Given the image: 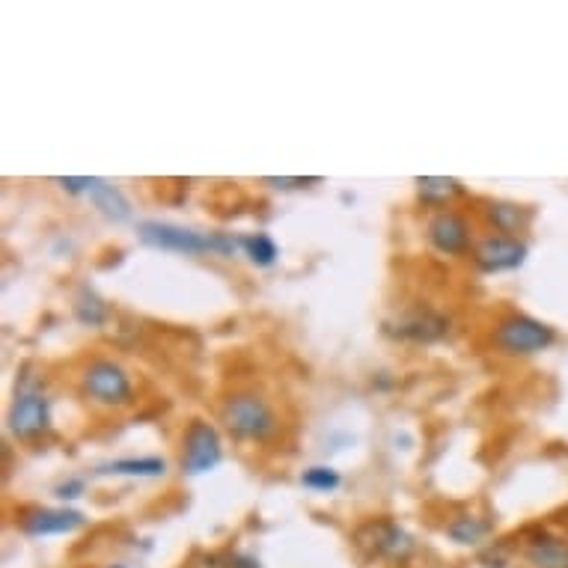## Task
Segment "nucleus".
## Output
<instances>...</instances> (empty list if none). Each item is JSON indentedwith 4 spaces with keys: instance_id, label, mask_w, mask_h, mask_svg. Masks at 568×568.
<instances>
[{
    "instance_id": "obj_1",
    "label": "nucleus",
    "mask_w": 568,
    "mask_h": 568,
    "mask_svg": "<svg viewBox=\"0 0 568 568\" xmlns=\"http://www.w3.org/2000/svg\"><path fill=\"white\" fill-rule=\"evenodd\" d=\"M138 235L140 242L150 244L155 251L185 253V256H200V253H221V256H230V253H235L242 247L239 239H230V235L196 233V230L164 224V221H140Z\"/></svg>"
},
{
    "instance_id": "obj_2",
    "label": "nucleus",
    "mask_w": 568,
    "mask_h": 568,
    "mask_svg": "<svg viewBox=\"0 0 568 568\" xmlns=\"http://www.w3.org/2000/svg\"><path fill=\"white\" fill-rule=\"evenodd\" d=\"M226 432L239 440H268L277 432V414L256 393H235L221 408Z\"/></svg>"
},
{
    "instance_id": "obj_3",
    "label": "nucleus",
    "mask_w": 568,
    "mask_h": 568,
    "mask_svg": "<svg viewBox=\"0 0 568 568\" xmlns=\"http://www.w3.org/2000/svg\"><path fill=\"white\" fill-rule=\"evenodd\" d=\"M494 343L506 354H539L548 352L550 345L557 343V331L545 325V322H539V318L515 313V316H506L497 325Z\"/></svg>"
},
{
    "instance_id": "obj_4",
    "label": "nucleus",
    "mask_w": 568,
    "mask_h": 568,
    "mask_svg": "<svg viewBox=\"0 0 568 568\" xmlns=\"http://www.w3.org/2000/svg\"><path fill=\"white\" fill-rule=\"evenodd\" d=\"M81 387L93 402L108 405V408H122L134 399V387H131L129 373L113 361H93L84 369Z\"/></svg>"
},
{
    "instance_id": "obj_5",
    "label": "nucleus",
    "mask_w": 568,
    "mask_h": 568,
    "mask_svg": "<svg viewBox=\"0 0 568 568\" xmlns=\"http://www.w3.org/2000/svg\"><path fill=\"white\" fill-rule=\"evenodd\" d=\"M221 458H224V447H221V435L215 426L194 419L182 438V470L187 476H203L215 470Z\"/></svg>"
},
{
    "instance_id": "obj_6",
    "label": "nucleus",
    "mask_w": 568,
    "mask_h": 568,
    "mask_svg": "<svg viewBox=\"0 0 568 568\" xmlns=\"http://www.w3.org/2000/svg\"><path fill=\"white\" fill-rule=\"evenodd\" d=\"M7 423H10V432L16 438H37V435H42L48 429V423H51V402L39 390L19 393V399L12 402L10 419Z\"/></svg>"
},
{
    "instance_id": "obj_7",
    "label": "nucleus",
    "mask_w": 568,
    "mask_h": 568,
    "mask_svg": "<svg viewBox=\"0 0 568 568\" xmlns=\"http://www.w3.org/2000/svg\"><path fill=\"white\" fill-rule=\"evenodd\" d=\"M476 265L483 271H515L527 262V244L518 242L515 235H488L476 244Z\"/></svg>"
},
{
    "instance_id": "obj_8",
    "label": "nucleus",
    "mask_w": 568,
    "mask_h": 568,
    "mask_svg": "<svg viewBox=\"0 0 568 568\" xmlns=\"http://www.w3.org/2000/svg\"><path fill=\"white\" fill-rule=\"evenodd\" d=\"M87 518L75 509H28L21 515V530L33 536V539H45V536H69V532L81 530Z\"/></svg>"
},
{
    "instance_id": "obj_9",
    "label": "nucleus",
    "mask_w": 568,
    "mask_h": 568,
    "mask_svg": "<svg viewBox=\"0 0 568 568\" xmlns=\"http://www.w3.org/2000/svg\"><path fill=\"white\" fill-rule=\"evenodd\" d=\"M429 242L449 256L465 253L470 247V230H467L465 217L456 212H438L429 221Z\"/></svg>"
},
{
    "instance_id": "obj_10",
    "label": "nucleus",
    "mask_w": 568,
    "mask_h": 568,
    "mask_svg": "<svg viewBox=\"0 0 568 568\" xmlns=\"http://www.w3.org/2000/svg\"><path fill=\"white\" fill-rule=\"evenodd\" d=\"M361 530L369 532V541H361V545H369V550L378 554V557L402 559V557H408L410 550H414V541H410L408 532L390 521L366 524V527H361Z\"/></svg>"
},
{
    "instance_id": "obj_11",
    "label": "nucleus",
    "mask_w": 568,
    "mask_h": 568,
    "mask_svg": "<svg viewBox=\"0 0 568 568\" xmlns=\"http://www.w3.org/2000/svg\"><path fill=\"white\" fill-rule=\"evenodd\" d=\"M524 559L532 568H568V539L541 532L524 548Z\"/></svg>"
},
{
    "instance_id": "obj_12",
    "label": "nucleus",
    "mask_w": 568,
    "mask_h": 568,
    "mask_svg": "<svg viewBox=\"0 0 568 568\" xmlns=\"http://www.w3.org/2000/svg\"><path fill=\"white\" fill-rule=\"evenodd\" d=\"M99 474H120V476H143V479H155V476L168 474V462L159 456L143 458H116L111 465L99 467Z\"/></svg>"
},
{
    "instance_id": "obj_13",
    "label": "nucleus",
    "mask_w": 568,
    "mask_h": 568,
    "mask_svg": "<svg viewBox=\"0 0 568 568\" xmlns=\"http://www.w3.org/2000/svg\"><path fill=\"white\" fill-rule=\"evenodd\" d=\"M90 196H93V203L99 205V212H102L104 217L116 221V224H122V221H129L131 217V203L125 200V194H122L120 187L108 185V182L99 179V185L90 191Z\"/></svg>"
},
{
    "instance_id": "obj_14",
    "label": "nucleus",
    "mask_w": 568,
    "mask_h": 568,
    "mask_svg": "<svg viewBox=\"0 0 568 568\" xmlns=\"http://www.w3.org/2000/svg\"><path fill=\"white\" fill-rule=\"evenodd\" d=\"M488 217L494 221V226L500 230V233H521L530 226V209H521V205H513V203H494L488 209Z\"/></svg>"
},
{
    "instance_id": "obj_15",
    "label": "nucleus",
    "mask_w": 568,
    "mask_h": 568,
    "mask_svg": "<svg viewBox=\"0 0 568 568\" xmlns=\"http://www.w3.org/2000/svg\"><path fill=\"white\" fill-rule=\"evenodd\" d=\"M417 191L419 196L429 200V203H447L453 196L465 194V185L453 176H419Z\"/></svg>"
},
{
    "instance_id": "obj_16",
    "label": "nucleus",
    "mask_w": 568,
    "mask_h": 568,
    "mask_svg": "<svg viewBox=\"0 0 568 568\" xmlns=\"http://www.w3.org/2000/svg\"><path fill=\"white\" fill-rule=\"evenodd\" d=\"M396 334L408 336V339H417V343H432L438 336L447 334V322L438 316H410L399 325Z\"/></svg>"
},
{
    "instance_id": "obj_17",
    "label": "nucleus",
    "mask_w": 568,
    "mask_h": 568,
    "mask_svg": "<svg viewBox=\"0 0 568 568\" xmlns=\"http://www.w3.org/2000/svg\"><path fill=\"white\" fill-rule=\"evenodd\" d=\"M239 244H242V251L247 253V260H251L253 265H260V268H271V265H274L280 256V247L274 244V239L265 233L242 235V239H239Z\"/></svg>"
},
{
    "instance_id": "obj_18",
    "label": "nucleus",
    "mask_w": 568,
    "mask_h": 568,
    "mask_svg": "<svg viewBox=\"0 0 568 568\" xmlns=\"http://www.w3.org/2000/svg\"><path fill=\"white\" fill-rule=\"evenodd\" d=\"M75 316L81 325L99 327L108 318V307H104V301L93 290H81V295L75 301Z\"/></svg>"
},
{
    "instance_id": "obj_19",
    "label": "nucleus",
    "mask_w": 568,
    "mask_h": 568,
    "mask_svg": "<svg viewBox=\"0 0 568 568\" xmlns=\"http://www.w3.org/2000/svg\"><path fill=\"white\" fill-rule=\"evenodd\" d=\"M449 539H456L458 545H479L488 532V524H483L474 515H458L456 521L447 527Z\"/></svg>"
},
{
    "instance_id": "obj_20",
    "label": "nucleus",
    "mask_w": 568,
    "mask_h": 568,
    "mask_svg": "<svg viewBox=\"0 0 568 568\" xmlns=\"http://www.w3.org/2000/svg\"><path fill=\"white\" fill-rule=\"evenodd\" d=\"M301 483H304V488H310V491H336L339 485H343V476L336 474L334 467H325V465H316L310 467V470H304V476H301Z\"/></svg>"
},
{
    "instance_id": "obj_21",
    "label": "nucleus",
    "mask_w": 568,
    "mask_h": 568,
    "mask_svg": "<svg viewBox=\"0 0 568 568\" xmlns=\"http://www.w3.org/2000/svg\"><path fill=\"white\" fill-rule=\"evenodd\" d=\"M57 185L65 187L69 194H90L95 185H99V179L93 176H65V179H54Z\"/></svg>"
},
{
    "instance_id": "obj_22",
    "label": "nucleus",
    "mask_w": 568,
    "mask_h": 568,
    "mask_svg": "<svg viewBox=\"0 0 568 568\" xmlns=\"http://www.w3.org/2000/svg\"><path fill=\"white\" fill-rule=\"evenodd\" d=\"M81 491H84V479H69V483L57 485L60 500H75V497H81Z\"/></svg>"
},
{
    "instance_id": "obj_23",
    "label": "nucleus",
    "mask_w": 568,
    "mask_h": 568,
    "mask_svg": "<svg viewBox=\"0 0 568 568\" xmlns=\"http://www.w3.org/2000/svg\"><path fill=\"white\" fill-rule=\"evenodd\" d=\"M318 179L313 176V179H301V176H295V179H290V176H283V179H265V185H274V187H307V185H316Z\"/></svg>"
},
{
    "instance_id": "obj_24",
    "label": "nucleus",
    "mask_w": 568,
    "mask_h": 568,
    "mask_svg": "<svg viewBox=\"0 0 568 568\" xmlns=\"http://www.w3.org/2000/svg\"><path fill=\"white\" fill-rule=\"evenodd\" d=\"M226 568H260V562L251 557H233L226 562Z\"/></svg>"
},
{
    "instance_id": "obj_25",
    "label": "nucleus",
    "mask_w": 568,
    "mask_h": 568,
    "mask_svg": "<svg viewBox=\"0 0 568 568\" xmlns=\"http://www.w3.org/2000/svg\"><path fill=\"white\" fill-rule=\"evenodd\" d=\"M111 568H125V566H111Z\"/></svg>"
}]
</instances>
